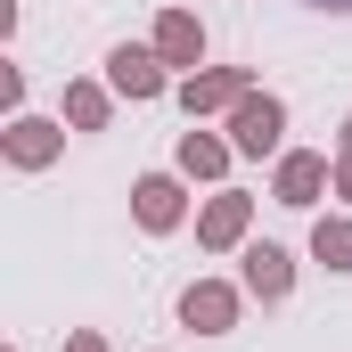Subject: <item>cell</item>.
<instances>
[{
    "label": "cell",
    "mask_w": 352,
    "mask_h": 352,
    "mask_svg": "<svg viewBox=\"0 0 352 352\" xmlns=\"http://www.w3.org/2000/svg\"><path fill=\"white\" fill-rule=\"evenodd\" d=\"M230 131H238V148H246V156H270V148H278V131H287V107H278V98H238Z\"/></svg>",
    "instance_id": "6da1fadb"
},
{
    "label": "cell",
    "mask_w": 352,
    "mask_h": 352,
    "mask_svg": "<svg viewBox=\"0 0 352 352\" xmlns=\"http://www.w3.org/2000/svg\"><path fill=\"white\" fill-rule=\"evenodd\" d=\"M238 230H246V197H213V213H205V238H213V246H230Z\"/></svg>",
    "instance_id": "8fae6325"
},
{
    "label": "cell",
    "mask_w": 352,
    "mask_h": 352,
    "mask_svg": "<svg viewBox=\"0 0 352 352\" xmlns=\"http://www.w3.org/2000/svg\"><path fill=\"white\" fill-rule=\"evenodd\" d=\"M66 115H74L82 131H98V123H107V98H98V90H74V98H66Z\"/></svg>",
    "instance_id": "4fadbf2b"
},
{
    "label": "cell",
    "mask_w": 352,
    "mask_h": 352,
    "mask_svg": "<svg viewBox=\"0 0 352 352\" xmlns=\"http://www.w3.org/2000/svg\"><path fill=\"white\" fill-rule=\"evenodd\" d=\"M8 156H16V164H50V156H58V131H50V123H16V131H8Z\"/></svg>",
    "instance_id": "ba28073f"
},
{
    "label": "cell",
    "mask_w": 352,
    "mask_h": 352,
    "mask_svg": "<svg viewBox=\"0 0 352 352\" xmlns=\"http://www.w3.org/2000/svg\"><path fill=\"white\" fill-rule=\"evenodd\" d=\"M238 98H246L238 74H197V82H188V107H238Z\"/></svg>",
    "instance_id": "30bf717a"
},
{
    "label": "cell",
    "mask_w": 352,
    "mask_h": 352,
    "mask_svg": "<svg viewBox=\"0 0 352 352\" xmlns=\"http://www.w3.org/2000/svg\"><path fill=\"white\" fill-rule=\"evenodd\" d=\"M320 180H328L320 156H287V164H278V197H287V205H311V197H320Z\"/></svg>",
    "instance_id": "5b68a950"
},
{
    "label": "cell",
    "mask_w": 352,
    "mask_h": 352,
    "mask_svg": "<svg viewBox=\"0 0 352 352\" xmlns=\"http://www.w3.org/2000/svg\"><path fill=\"white\" fill-rule=\"evenodd\" d=\"M74 352H107V344H98V336H74Z\"/></svg>",
    "instance_id": "5bb4252c"
},
{
    "label": "cell",
    "mask_w": 352,
    "mask_h": 352,
    "mask_svg": "<svg viewBox=\"0 0 352 352\" xmlns=\"http://www.w3.org/2000/svg\"><path fill=\"white\" fill-rule=\"evenodd\" d=\"M107 74H115V90H131V98H156V90H164V74H156V58H148V50H115V58H107Z\"/></svg>",
    "instance_id": "3957f363"
},
{
    "label": "cell",
    "mask_w": 352,
    "mask_h": 352,
    "mask_svg": "<svg viewBox=\"0 0 352 352\" xmlns=\"http://www.w3.org/2000/svg\"><path fill=\"white\" fill-rule=\"evenodd\" d=\"M180 173H221V148H213L205 131H188V140H180Z\"/></svg>",
    "instance_id": "7c38bea8"
},
{
    "label": "cell",
    "mask_w": 352,
    "mask_h": 352,
    "mask_svg": "<svg viewBox=\"0 0 352 352\" xmlns=\"http://www.w3.org/2000/svg\"><path fill=\"white\" fill-rule=\"evenodd\" d=\"M156 50H164L173 66H197V58H205V33H197V16H164V25H156Z\"/></svg>",
    "instance_id": "277c9868"
},
{
    "label": "cell",
    "mask_w": 352,
    "mask_h": 352,
    "mask_svg": "<svg viewBox=\"0 0 352 352\" xmlns=\"http://www.w3.org/2000/svg\"><path fill=\"white\" fill-rule=\"evenodd\" d=\"M336 8H352V0H336Z\"/></svg>",
    "instance_id": "2e32d148"
},
{
    "label": "cell",
    "mask_w": 352,
    "mask_h": 352,
    "mask_svg": "<svg viewBox=\"0 0 352 352\" xmlns=\"http://www.w3.org/2000/svg\"><path fill=\"white\" fill-rule=\"evenodd\" d=\"M180 320L205 328V336H221V328L238 320V295H230V287H188V295H180Z\"/></svg>",
    "instance_id": "7a4b0ae2"
},
{
    "label": "cell",
    "mask_w": 352,
    "mask_h": 352,
    "mask_svg": "<svg viewBox=\"0 0 352 352\" xmlns=\"http://www.w3.org/2000/svg\"><path fill=\"white\" fill-rule=\"evenodd\" d=\"M131 197H140V221H148V230H173L180 221V188L173 180H140Z\"/></svg>",
    "instance_id": "8992f818"
},
{
    "label": "cell",
    "mask_w": 352,
    "mask_h": 352,
    "mask_svg": "<svg viewBox=\"0 0 352 352\" xmlns=\"http://www.w3.org/2000/svg\"><path fill=\"white\" fill-rule=\"evenodd\" d=\"M246 287H254V295H287V254H278V246H254V254H246Z\"/></svg>",
    "instance_id": "52a82bcc"
},
{
    "label": "cell",
    "mask_w": 352,
    "mask_h": 352,
    "mask_svg": "<svg viewBox=\"0 0 352 352\" xmlns=\"http://www.w3.org/2000/svg\"><path fill=\"white\" fill-rule=\"evenodd\" d=\"M311 254L328 270H352V221H320V230H311Z\"/></svg>",
    "instance_id": "9c48e42d"
},
{
    "label": "cell",
    "mask_w": 352,
    "mask_h": 352,
    "mask_svg": "<svg viewBox=\"0 0 352 352\" xmlns=\"http://www.w3.org/2000/svg\"><path fill=\"white\" fill-rule=\"evenodd\" d=\"M336 180H344V188H352V156H344V173H336Z\"/></svg>",
    "instance_id": "9a60e30c"
}]
</instances>
